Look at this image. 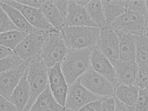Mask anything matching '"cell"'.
Wrapping results in <instances>:
<instances>
[{
  "mask_svg": "<svg viewBox=\"0 0 148 111\" xmlns=\"http://www.w3.org/2000/svg\"><path fill=\"white\" fill-rule=\"evenodd\" d=\"M109 60L115 69L119 84L126 85L135 84L139 70L136 62Z\"/></svg>",
  "mask_w": 148,
  "mask_h": 111,
  "instance_id": "obj_14",
  "label": "cell"
},
{
  "mask_svg": "<svg viewBox=\"0 0 148 111\" xmlns=\"http://www.w3.org/2000/svg\"><path fill=\"white\" fill-rule=\"evenodd\" d=\"M28 67L8 99L16 106L18 111H23L30 97V88L27 79Z\"/></svg>",
  "mask_w": 148,
  "mask_h": 111,
  "instance_id": "obj_16",
  "label": "cell"
},
{
  "mask_svg": "<svg viewBox=\"0 0 148 111\" xmlns=\"http://www.w3.org/2000/svg\"><path fill=\"white\" fill-rule=\"evenodd\" d=\"M43 35L44 41L40 57L45 65L49 69L62 62L69 48L60 31L53 28L43 31Z\"/></svg>",
  "mask_w": 148,
  "mask_h": 111,
  "instance_id": "obj_2",
  "label": "cell"
},
{
  "mask_svg": "<svg viewBox=\"0 0 148 111\" xmlns=\"http://www.w3.org/2000/svg\"><path fill=\"white\" fill-rule=\"evenodd\" d=\"M50 89L56 101L60 105L65 107L68 90L67 83Z\"/></svg>",
  "mask_w": 148,
  "mask_h": 111,
  "instance_id": "obj_27",
  "label": "cell"
},
{
  "mask_svg": "<svg viewBox=\"0 0 148 111\" xmlns=\"http://www.w3.org/2000/svg\"><path fill=\"white\" fill-rule=\"evenodd\" d=\"M48 69L41 58L29 61L27 79L30 96L23 111H29L38 97L49 86Z\"/></svg>",
  "mask_w": 148,
  "mask_h": 111,
  "instance_id": "obj_4",
  "label": "cell"
},
{
  "mask_svg": "<svg viewBox=\"0 0 148 111\" xmlns=\"http://www.w3.org/2000/svg\"><path fill=\"white\" fill-rule=\"evenodd\" d=\"M0 59L15 53L13 50L6 47L0 45Z\"/></svg>",
  "mask_w": 148,
  "mask_h": 111,
  "instance_id": "obj_37",
  "label": "cell"
},
{
  "mask_svg": "<svg viewBox=\"0 0 148 111\" xmlns=\"http://www.w3.org/2000/svg\"><path fill=\"white\" fill-rule=\"evenodd\" d=\"M143 111H148V105L144 109Z\"/></svg>",
  "mask_w": 148,
  "mask_h": 111,
  "instance_id": "obj_41",
  "label": "cell"
},
{
  "mask_svg": "<svg viewBox=\"0 0 148 111\" xmlns=\"http://www.w3.org/2000/svg\"><path fill=\"white\" fill-rule=\"evenodd\" d=\"M0 9V33L15 30H21L14 24L1 7Z\"/></svg>",
  "mask_w": 148,
  "mask_h": 111,
  "instance_id": "obj_29",
  "label": "cell"
},
{
  "mask_svg": "<svg viewBox=\"0 0 148 111\" xmlns=\"http://www.w3.org/2000/svg\"><path fill=\"white\" fill-rule=\"evenodd\" d=\"M60 63H57L48 69L49 85L50 88L66 83L61 69Z\"/></svg>",
  "mask_w": 148,
  "mask_h": 111,
  "instance_id": "obj_25",
  "label": "cell"
},
{
  "mask_svg": "<svg viewBox=\"0 0 148 111\" xmlns=\"http://www.w3.org/2000/svg\"><path fill=\"white\" fill-rule=\"evenodd\" d=\"M52 1L59 11L65 22L67 13L69 0H52Z\"/></svg>",
  "mask_w": 148,
  "mask_h": 111,
  "instance_id": "obj_32",
  "label": "cell"
},
{
  "mask_svg": "<svg viewBox=\"0 0 148 111\" xmlns=\"http://www.w3.org/2000/svg\"><path fill=\"white\" fill-rule=\"evenodd\" d=\"M18 3L32 8L40 9L41 8L44 0H16Z\"/></svg>",
  "mask_w": 148,
  "mask_h": 111,
  "instance_id": "obj_34",
  "label": "cell"
},
{
  "mask_svg": "<svg viewBox=\"0 0 148 111\" xmlns=\"http://www.w3.org/2000/svg\"><path fill=\"white\" fill-rule=\"evenodd\" d=\"M30 32L15 30L0 33V45L14 50Z\"/></svg>",
  "mask_w": 148,
  "mask_h": 111,
  "instance_id": "obj_23",
  "label": "cell"
},
{
  "mask_svg": "<svg viewBox=\"0 0 148 111\" xmlns=\"http://www.w3.org/2000/svg\"><path fill=\"white\" fill-rule=\"evenodd\" d=\"M29 61H25L17 67L0 73V95L8 99L18 85L29 66Z\"/></svg>",
  "mask_w": 148,
  "mask_h": 111,
  "instance_id": "obj_10",
  "label": "cell"
},
{
  "mask_svg": "<svg viewBox=\"0 0 148 111\" xmlns=\"http://www.w3.org/2000/svg\"><path fill=\"white\" fill-rule=\"evenodd\" d=\"M136 62L139 68L148 67V35H137Z\"/></svg>",
  "mask_w": 148,
  "mask_h": 111,
  "instance_id": "obj_24",
  "label": "cell"
},
{
  "mask_svg": "<svg viewBox=\"0 0 148 111\" xmlns=\"http://www.w3.org/2000/svg\"><path fill=\"white\" fill-rule=\"evenodd\" d=\"M117 34L119 40V60L136 62L137 35L123 32Z\"/></svg>",
  "mask_w": 148,
  "mask_h": 111,
  "instance_id": "obj_15",
  "label": "cell"
},
{
  "mask_svg": "<svg viewBox=\"0 0 148 111\" xmlns=\"http://www.w3.org/2000/svg\"><path fill=\"white\" fill-rule=\"evenodd\" d=\"M135 85L140 89L148 87V67L139 68Z\"/></svg>",
  "mask_w": 148,
  "mask_h": 111,
  "instance_id": "obj_30",
  "label": "cell"
},
{
  "mask_svg": "<svg viewBox=\"0 0 148 111\" xmlns=\"http://www.w3.org/2000/svg\"><path fill=\"white\" fill-rule=\"evenodd\" d=\"M148 105V87L139 89L134 106V111H143Z\"/></svg>",
  "mask_w": 148,
  "mask_h": 111,
  "instance_id": "obj_28",
  "label": "cell"
},
{
  "mask_svg": "<svg viewBox=\"0 0 148 111\" xmlns=\"http://www.w3.org/2000/svg\"><path fill=\"white\" fill-rule=\"evenodd\" d=\"M84 7L90 18L101 29L108 27L101 0H89Z\"/></svg>",
  "mask_w": 148,
  "mask_h": 111,
  "instance_id": "obj_22",
  "label": "cell"
},
{
  "mask_svg": "<svg viewBox=\"0 0 148 111\" xmlns=\"http://www.w3.org/2000/svg\"><path fill=\"white\" fill-rule=\"evenodd\" d=\"M78 79L83 86L97 95L103 97L114 95L115 87L91 67Z\"/></svg>",
  "mask_w": 148,
  "mask_h": 111,
  "instance_id": "obj_6",
  "label": "cell"
},
{
  "mask_svg": "<svg viewBox=\"0 0 148 111\" xmlns=\"http://www.w3.org/2000/svg\"><path fill=\"white\" fill-rule=\"evenodd\" d=\"M115 98V111H134L133 107H130Z\"/></svg>",
  "mask_w": 148,
  "mask_h": 111,
  "instance_id": "obj_36",
  "label": "cell"
},
{
  "mask_svg": "<svg viewBox=\"0 0 148 111\" xmlns=\"http://www.w3.org/2000/svg\"><path fill=\"white\" fill-rule=\"evenodd\" d=\"M25 61L15 53L0 59V73L14 69Z\"/></svg>",
  "mask_w": 148,
  "mask_h": 111,
  "instance_id": "obj_26",
  "label": "cell"
},
{
  "mask_svg": "<svg viewBox=\"0 0 148 111\" xmlns=\"http://www.w3.org/2000/svg\"><path fill=\"white\" fill-rule=\"evenodd\" d=\"M62 111H74L73 110L66 108L65 107L64 108Z\"/></svg>",
  "mask_w": 148,
  "mask_h": 111,
  "instance_id": "obj_40",
  "label": "cell"
},
{
  "mask_svg": "<svg viewBox=\"0 0 148 111\" xmlns=\"http://www.w3.org/2000/svg\"><path fill=\"white\" fill-rule=\"evenodd\" d=\"M0 111H18L16 106L8 99L0 95Z\"/></svg>",
  "mask_w": 148,
  "mask_h": 111,
  "instance_id": "obj_33",
  "label": "cell"
},
{
  "mask_svg": "<svg viewBox=\"0 0 148 111\" xmlns=\"http://www.w3.org/2000/svg\"><path fill=\"white\" fill-rule=\"evenodd\" d=\"M147 14L126 10L109 26L116 33L123 32L137 35L147 32Z\"/></svg>",
  "mask_w": 148,
  "mask_h": 111,
  "instance_id": "obj_5",
  "label": "cell"
},
{
  "mask_svg": "<svg viewBox=\"0 0 148 111\" xmlns=\"http://www.w3.org/2000/svg\"><path fill=\"white\" fill-rule=\"evenodd\" d=\"M139 89L136 85L119 84L115 88L114 96L124 104L132 107L135 104Z\"/></svg>",
  "mask_w": 148,
  "mask_h": 111,
  "instance_id": "obj_21",
  "label": "cell"
},
{
  "mask_svg": "<svg viewBox=\"0 0 148 111\" xmlns=\"http://www.w3.org/2000/svg\"><path fill=\"white\" fill-rule=\"evenodd\" d=\"M1 1L12 5L19 10L28 22L37 30L45 31L53 28L46 18L40 9L24 5L16 0Z\"/></svg>",
  "mask_w": 148,
  "mask_h": 111,
  "instance_id": "obj_12",
  "label": "cell"
},
{
  "mask_svg": "<svg viewBox=\"0 0 148 111\" xmlns=\"http://www.w3.org/2000/svg\"><path fill=\"white\" fill-rule=\"evenodd\" d=\"M40 9L53 27L62 32L64 21L52 0H44Z\"/></svg>",
  "mask_w": 148,
  "mask_h": 111,
  "instance_id": "obj_18",
  "label": "cell"
},
{
  "mask_svg": "<svg viewBox=\"0 0 148 111\" xmlns=\"http://www.w3.org/2000/svg\"><path fill=\"white\" fill-rule=\"evenodd\" d=\"M95 47L79 49H69L60 63L62 72L68 85L76 81L91 67V56Z\"/></svg>",
  "mask_w": 148,
  "mask_h": 111,
  "instance_id": "obj_1",
  "label": "cell"
},
{
  "mask_svg": "<svg viewBox=\"0 0 148 111\" xmlns=\"http://www.w3.org/2000/svg\"><path fill=\"white\" fill-rule=\"evenodd\" d=\"M75 26L97 27L90 18L84 7L78 4L75 0H69L64 27Z\"/></svg>",
  "mask_w": 148,
  "mask_h": 111,
  "instance_id": "obj_13",
  "label": "cell"
},
{
  "mask_svg": "<svg viewBox=\"0 0 148 111\" xmlns=\"http://www.w3.org/2000/svg\"><path fill=\"white\" fill-rule=\"evenodd\" d=\"M0 7L20 30L29 32L38 30L27 20L21 12L15 7L0 0Z\"/></svg>",
  "mask_w": 148,
  "mask_h": 111,
  "instance_id": "obj_19",
  "label": "cell"
},
{
  "mask_svg": "<svg viewBox=\"0 0 148 111\" xmlns=\"http://www.w3.org/2000/svg\"><path fill=\"white\" fill-rule=\"evenodd\" d=\"M64 108L56 101L49 85L38 97L29 111H62Z\"/></svg>",
  "mask_w": 148,
  "mask_h": 111,
  "instance_id": "obj_17",
  "label": "cell"
},
{
  "mask_svg": "<svg viewBox=\"0 0 148 111\" xmlns=\"http://www.w3.org/2000/svg\"><path fill=\"white\" fill-rule=\"evenodd\" d=\"M89 0H75V2L80 5L85 7Z\"/></svg>",
  "mask_w": 148,
  "mask_h": 111,
  "instance_id": "obj_38",
  "label": "cell"
},
{
  "mask_svg": "<svg viewBox=\"0 0 148 111\" xmlns=\"http://www.w3.org/2000/svg\"><path fill=\"white\" fill-rule=\"evenodd\" d=\"M107 25L126 11L125 0H101Z\"/></svg>",
  "mask_w": 148,
  "mask_h": 111,
  "instance_id": "obj_20",
  "label": "cell"
},
{
  "mask_svg": "<svg viewBox=\"0 0 148 111\" xmlns=\"http://www.w3.org/2000/svg\"><path fill=\"white\" fill-rule=\"evenodd\" d=\"M101 30L97 27H64L62 32L69 49H79L95 47Z\"/></svg>",
  "mask_w": 148,
  "mask_h": 111,
  "instance_id": "obj_3",
  "label": "cell"
},
{
  "mask_svg": "<svg viewBox=\"0 0 148 111\" xmlns=\"http://www.w3.org/2000/svg\"><path fill=\"white\" fill-rule=\"evenodd\" d=\"M91 67L107 79L115 88L119 84L115 69L104 53L95 46L90 58Z\"/></svg>",
  "mask_w": 148,
  "mask_h": 111,
  "instance_id": "obj_9",
  "label": "cell"
},
{
  "mask_svg": "<svg viewBox=\"0 0 148 111\" xmlns=\"http://www.w3.org/2000/svg\"><path fill=\"white\" fill-rule=\"evenodd\" d=\"M109 59H119V40L117 33L108 27L101 29L96 46Z\"/></svg>",
  "mask_w": 148,
  "mask_h": 111,
  "instance_id": "obj_11",
  "label": "cell"
},
{
  "mask_svg": "<svg viewBox=\"0 0 148 111\" xmlns=\"http://www.w3.org/2000/svg\"><path fill=\"white\" fill-rule=\"evenodd\" d=\"M102 99L91 102L82 107L78 111H99Z\"/></svg>",
  "mask_w": 148,
  "mask_h": 111,
  "instance_id": "obj_35",
  "label": "cell"
},
{
  "mask_svg": "<svg viewBox=\"0 0 148 111\" xmlns=\"http://www.w3.org/2000/svg\"><path fill=\"white\" fill-rule=\"evenodd\" d=\"M147 12V23L146 34H148V0H145Z\"/></svg>",
  "mask_w": 148,
  "mask_h": 111,
  "instance_id": "obj_39",
  "label": "cell"
},
{
  "mask_svg": "<svg viewBox=\"0 0 148 111\" xmlns=\"http://www.w3.org/2000/svg\"><path fill=\"white\" fill-rule=\"evenodd\" d=\"M44 41L43 31H32L27 35L14 51L24 60L29 61L41 57Z\"/></svg>",
  "mask_w": 148,
  "mask_h": 111,
  "instance_id": "obj_8",
  "label": "cell"
},
{
  "mask_svg": "<svg viewBox=\"0 0 148 111\" xmlns=\"http://www.w3.org/2000/svg\"><path fill=\"white\" fill-rule=\"evenodd\" d=\"M104 98L91 92L82 84L78 79L68 85L65 107L74 111H78L88 104Z\"/></svg>",
  "mask_w": 148,
  "mask_h": 111,
  "instance_id": "obj_7",
  "label": "cell"
},
{
  "mask_svg": "<svg viewBox=\"0 0 148 111\" xmlns=\"http://www.w3.org/2000/svg\"><path fill=\"white\" fill-rule=\"evenodd\" d=\"M115 98L114 96L103 98L99 111H115Z\"/></svg>",
  "mask_w": 148,
  "mask_h": 111,
  "instance_id": "obj_31",
  "label": "cell"
}]
</instances>
